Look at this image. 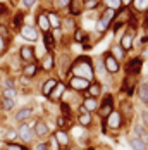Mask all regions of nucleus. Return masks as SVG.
Wrapping results in <instances>:
<instances>
[{
    "instance_id": "1",
    "label": "nucleus",
    "mask_w": 148,
    "mask_h": 150,
    "mask_svg": "<svg viewBox=\"0 0 148 150\" xmlns=\"http://www.w3.org/2000/svg\"><path fill=\"white\" fill-rule=\"evenodd\" d=\"M67 76H79L88 81H95L97 78H95V69H93V57L90 54L74 55Z\"/></svg>"
},
{
    "instance_id": "2",
    "label": "nucleus",
    "mask_w": 148,
    "mask_h": 150,
    "mask_svg": "<svg viewBox=\"0 0 148 150\" xmlns=\"http://www.w3.org/2000/svg\"><path fill=\"white\" fill-rule=\"evenodd\" d=\"M116 109H117V97H116V93L114 91H104V95L98 100V109H97L95 116H98V119L102 121L112 110H116Z\"/></svg>"
},
{
    "instance_id": "3",
    "label": "nucleus",
    "mask_w": 148,
    "mask_h": 150,
    "mask_svg": "<svg viewBox=\"0 0 148 150\" xmlns=\"http://www.w3.org/2000/svg\"><path fill=\"white\" fill-rule=\"evenodd\" d=\"M143 66H145V59L141 55H133L122 62V73L124 76L129 78H140L143 73Z\"/></svg>"
},
{
    "instance_id": "4",
    "label": "nucleus",
    "mask_w": 148,
    "mask_h": 150,
    "mask_svg": "<svg viewBox=\"0 0 148 150\" xmlns=\"http://www.w3.org/2000/svg\"><path fill=\"white\" fill-rule=\"evenodd\" d=\"M117 110L121 112V116H122V119L126 122V126H129L131 122H133L134 116H136V109H134L133 102L129 100V98H121L117 100Z\"/></svg>"
},
{
    "instance_id": "5",
    "label": "nucleus",
    "mask_w": 148,
    "mask_h": 150,
    "mask_svg": "<svg viewBox=\"0 0 148 150\" xmlns=\"http://www.w3.org/2000/svg\"><path fill=\"white\" fill-rule=\"evenodd\" d=\"M102 55V60H104V66H105V69H107V73H109V76H117L122 73V64L119 62L109 50H105L104 54H100Z\"/></svg>"
},
{
    "instance_id": "6",
    "label": "nucleus",
    "mask_w": 148,
    "mask_h": 150,
    "mask_svg": "<svg viewBox=\"0 0 148 150\" xmlns=\"http://www.w3.org/2000/svg\"><path fill=\"white\" fill-rule=\"evenodd\" d=\"M64 81H66V86H67V90L76 91V93H79V95H83L85 91L88 90L90 83H91V81L85 79V78H79V76H67Z\"/></svg>"
},
{
    "instance_id": "7",
    "label": "nucleus",
    "mask_w": 148,
    "mask_h": 150,
    "mask_svg": "<svg viewBox=\"0 0 148 150\" xmlns=\"http://www.w3.org/2000/svg\"><path fill=\"white\" fill-rule=\"evenodd\" d=\"M17 138L21 140V143H24V145H31V143H35V133H33V124H30V121H26V122H21V124H17Z\"/></svg>"
},
{
    "instance_id": "8",
    "label": "nucleus",
    "mask_w": 148,
    "mask_h": 150,
    "mask_svg": "<svg viewBox=\"0 0 148 150\" xmlns=\"http://www.w3.org/2000/svg\"><path fill=\"white\" fill-rule=\"evenodd\" d=\"M134 36H136V33L126 28V30L121 31V35L117 36V42H116V43H117L126 54H129L131 50H134Z\"/></svg>"
},
{
    "instance_id": "9",
    "label": "nucleus",
    "mask_w": 148,
    "mask_h": 150,
    "mask_svg": "<svg viewBox=\"0 0 148 150\" xmlns=\"http://www.w3.org/2000/svg\"><path fill=\"white\" fill-rule=\"evenodd\" d=\"M17 33L21 35V38H23V40L30 42L31 45H33V43H36V42L40 40V36H42V35H40V31H38V28H36L35 24H30V23H24Z\"/></svg>"
},
{
    "instance_id": "10",
    "label": "nucleus",
    "mask_w": 148,
    "mask_h": 150,
    "mask_svg": "<svg viewBox=\"0 0 148 150\" xmlns=\"http://www.w3.org/2000/svg\"><path fill=\"white\" fill-rule=\"evenodd\" d=\"M140 78H129V76H124L121 85H119V93L121 95H126V98H131L134 95V90H136V85H138Z\"/></svg>"
},
{
    "instance_id": "11",
    "label": "nucleus",
    "mask_w": 148,
    "mask_h": 150,
    "mask_svg": "<svg viewBox=\"0 0 148 150\" xmlns=\"http://www.w3.org/2000/svg\"><path fill=\"white\" fill-rule=\"evenodd\" d=\"M93 69H95V78L98 81H102V85L105 86V83H109V79H112V76H109L107 69L104 66V60H102V55H97L93 57Z\"/></svg>"
},
{
    "instance_id": "12",
    "label": "nucleus",
    "mask_w": 148,
    "mask_h": 150,
    "mask_svg": "<svg viewBox=\"0 0 148 150\" xmlns=\"http://www.w3.org/2000/svg\"><path fill=\"white\" fill-rule=\"evenodd\" d=\"M33 133H35V138L36 140H47L50 136V124L45 119H36L33 121Z\"/></svg>"
},
{
    "instance_id": "13",
    "label": "nucleus",
    "mask_w": 148,
    "mask_h": 150,
    "mask_svg": "<svg viewBox=\"0 0 148 150\" xmlns=\"http://www.w3.org/2000/svg\"><path fill=\"white\" fill-rule=\"evenodd\" d=\"M17 54H19V59L23 64H28V62H36V48L35 45H31V43H24V45L19 47V50H17Z\"/></svg>"
},
{
    "instance_id": "14",
    "label": "nucleus",
    "mask_w": 148,
    "mask_h": 150,
    "mask_svg": "<svg viewBox=\"0 0 148 150\" xmlns=\"http://www.w3.org/2000/svg\"><path fill=\"white\" fill-rule=\"evenodd\" d=\"M35 26L38 28L40 35L52 31V28H50V23H48V17H47V12H45L43 7H40V11L35 14Z\"/></svg>"
},
{
    "instance_id": "15",
    "label": "nucleus",
    "mask_w": 148,
    "mask_h": 150,
    "mask_svg": "<svg viewBox=\"0 0 148 150\" xmlns=\"http://www.w3.org/2000/svg\"><path fill=\"white\" fill-rule=\"evenodd\" d=\"M40 71L47 74H52L55 71V52H47L40 59Z\"/></svg>"
},
{
    "instance_id": "16",
    "label": "nucleus",
    "mask_w": 148,
    "mask_h": 150,
    "mask_svg": "<svg viewBox=\"0 0 148 150\" xmlns=\"http://www.w3.org/2000/svg\"><path fill=\"white\" fill-rule=\"evenodd\" d=\"M98 100H100V98L83 97L76 110H78V112H91V114H97V109H98Z\"/></svg>"
},
{
    "instance_id": "17",
    "label": "nucleus",
    "mask_w": 148,
    "mask_h": 150,
    "mask_svg": "<svg viewBox=\"0 0 148 150\" xmlns=\"http://www.w3.org/2000/svg\"><path fill=\"white\" fill-rule=\"evenodd\" d=\"M74 122L85 129H91L95 126V114L91 112H78V116L74 117Z\"/></svg>"
},
{
    "instance_id": "18",
    "label": "nucleus",
    "mask_w": 148,
    "mask_h": 150,
    "mask_svg": "<svg viewBox=\"0 0 148 150\" xmlns=\"http://www.w3.org/2000/svg\"><path fill=\"white\" fill-rule=\"evenodd\" d=\"M52 135L55 136V140L59 142V145L62 147V150H67L73 145V135L67 129H55Z\"/></svg>"
},
{
    "instance_id": "19",
    "label": "nucleus",
    "mask_w": 148,
    "mask_h": 150,
    "mask_svg": "<svg viewBox=\"0 0 148 150\" xmlns=\"http://www.w3.org/2000/svg\"><path fill=\"white\" fill-rule=\"evenodd\" d=\"M78 26H79V24H78V19H76V17L62 14V28H60V30L64 31V35H66L67 38H71V35L74 33V30H76Z\"/></svg>"
},
{
    "instance_id": "20",
    "label": "nucleus",
    "mask_w": 148,
    "mask_h": 150,
    "mask_svg": "<svg viewBox=\"0 0 148 150\" xmlns=\"http://www.w3.org/2000/svg\"><path fill=\"white\" fill-rule=\"evenodd\" d=\"M105 91V86L102 85V81H98V79H95V81H91L88 86V90L85 91L81 97H93V98H100L102 95H104Z\"/></svg>"
},
{
    "instance_id": "21",
    "label": "nucleus",
    "mask_w": 148,
    "mask_h": 150,
    "mask_svg": "<svg viewBox=\"0 0 148 150\" xmlns=\"http://www.w3.org/2000/svg\"><path fill=\"white\" fill-rule=\"evenodd\" d=\"M60 81V78L59 76H54V74H50L47 79H45L43 83H42V86H40V93L43 95L45 98H48V95L52 93V90L57 86V83Z\"/></svg>"
},
{
    "instance_id": "22",
    "label": "nucleus",
    "mask_w": 148,
    "mask_h": 150,
    "mask_svg": "<svg viewBox=\"0 0 148 150\" xmlns=\"http://www.w3.org/2000/svg\"><path fill=\"white\" fill-rule=\"evenodd\" d=\"M134 95L138 97V100L145 105V107H148V79L138 81L136 90H134Z\"/></svg>"
},
{
    "instance_id": "23",
    "label": "nucleus",
    "mask_w": 148,
    "mask_h": 150,
    "mask_svg": "<svg viewBox=\"0 0 148 150\" xmlns=\"http://www.w3.org/2000/svg\"><path fill=\"white\" fill-rule=\"evenodd\" d=\"M64 14H67V16H71V17L79 19L81 16L85 14V9H83V0H71Z\"/></svg>"
},
{
    "instance_id": "24",
    "label": "nucleus",
    "mask_w": 148,
    "mask_h": 150,
    "mask_svg": "<svg viewBox=\"0 0 148 150\" xmlns=\"http://www.w3.org/2000/svg\"><path fill=\"white\" fill-rule=\"evenodd\" d=\"M33 112H35V109H33L31 105H24V107L17 109V110L14 112V122L21 124V122H26V121H30V117L33 116Z\"/></svg>"
},
{
    "instance_id": "25",
    "label": "nucleus",
    "mask_w": 148,
    "mask_h": 150,
    "mask_svg": "<svg viewBox=\"0 0 148 150\" xmlns=\"http://www.w3.org/2000/svg\"><path fill=\"white\" fill-rule=\"evenodd\" d=\"M66 90H67V86H66V81L64 79H60L59 83H57V86L52 90V93L48 95V102H52V104H57V102H60V98L64 97V93H66Z\"/></svg>"
},
{
    "instance_id": "26",
    "label": "nucleus",
    "mask_w": 148,
    "mask_h": 150,
    "mask_svg": "<svg viewBox=\"0 0 148 150\" xmlns=\"http://www.w3.org/2000/svg\"><path fill=\"white\" fill-rule=\"evenodd\" d=\"M47 17H48V23H50V28L52 30H60L62 28V14L57 12L55 9H45Z\"/></svg>"
},
{
    "instance_id": "27",
    "label": "nucleus",
    "mask_w": 148,
    "mask_h": 150,
    "mask_svg": "<svg viewBox=\"0 0 148 150\" xmlns=\"http://www.w3.org/2000/svg\"><path fill=\"white\" fill-rule=\"evenodd\" d=\"M129 11L138 17H143L148 11V0H133L129 5Z\"/></svg>"
},
{
    "instance_id": "28",
    "label": "nucleus",
    "mask_w": 148,
    "mask_h": 150,
    "mask_svg": "<svg viewBox=\"0 0 148 150\" xmlns=\"http://www.w3.org/2000/svg\"><path fill=\"white\" fill-rule=\"evenodd\" d=\"M38 73H40V64H38V62H28V64H23V76H24V78L33 79V78H36Z\"/></svg>"
},
{
    "instance_id": "29",
    "label": "nucleus",
    "mask_w": 148,
    "mask_h": 150,
    "mask_svg": "<svg viewBox=\"0 0 148 150\" xmlns=\"http://www.w3.org/2000/svg\"><path fill=\"white\" fill-rule=\"evenodd\" d=\"M24 19H26V12L24 11H21V9L16 11L14 16H12V21H11V30L17 33V31L21 30V26L24 24Z\"/></svg>"
},
{
    "instance_id": "30",
    "label": "nucleus",
    "mask_w": 148,
    "mask_h": 150,
    "mask_svg": "<svg viewBox=\"0 0 148 150\" xmlns=\"http://www.w3.org/2000/svg\"><path fill=\"white\" fill-rule=\"evenodd\" d=\"M131 128H133V135L138 136L140 140H143L145 143H148V129L140 122V121H136V122H133L131 124Z\"/></svg>"
},
{
    "instance_id": "31",
    "label": "nucleus",
    "mask_w": 148,
    "mask_h": 150,
    "mask_svg": "<svg viewBox=\"0 0 148 150\" xmlns=\"http://www.w3.org/2000/svg\"><path fill=\"white\" fill-rule=\"evenodd\" d=\"M43 47H45V52H57V42H55V38L52 36V33L48 31V33H43Z\"/></svg>"
},
{
    "instance_id": "32",
    "label": "nucleus",
    "mask_w": 148,
    "mask_h": 150,
    "mask_svg": "<svg viewBox=\"0 0 148 150\" xmlns=\"http://www.w3.org/2000/svg\"><path fill=\"white\" fill-rule=\"evenodd\" d=\"M126 140H128V145L131 147V150H148L147 143H145L143 140H140L138 136L128 135V136H126Z\"/></svg>"
},
{
    "instance_id": "33",
    "label": "nucleus",
    "mask_w": 148,
    "mask_h": 150,
    "mask_svg": "<svg viewBox=\"0 0 148 150\" xmlns=\"http://www.w3.org/2000/svg\"><path fill=\"white\" fill-rule=\"evenodd\" d=\"M74 124V121H71V119H67V117H64V116H55V129H71Z\"/></svg>"
},
{
    "instance_id": "34",
    "label": "nucleus",
    "mask_w": 148,
    "mask_h": 150,
    "mask_svg": "<svg viewBox=\"0 0 148 150\" xmlns=\"http://www.w3.org/2000/svg\"><path fill=\"white\" fill-rule=\"evenodd\" d=\"M109 52H110V54H112V55H114V57H116L121 64L128 59V54H126V52H124V50H122L117 43H112V45H110V48H109Z\"/></svg>"
},
{
    "instance_id": "35",
    "label": "nucleus",
    "mask_w": 148,
    "mask_h": 150,
    "mask_svg": "<svg viewBox=\"0 0 148 150\" xmlns=\"http://www.w3.org/2000/svg\"><path fill=\"white\" fill-rule=\"evenodd\" d=\"M83 9H85V14L95 12V11L102 9V0H85L83 2Z\"/></svg>"
},
{
    "instance_id": "36",
    "label": "nucleus",
    "mask_w": 148,
    "mask_h": 150,
    "mask_svg": "<svg viewBox=\"0 0 148 150\" xmlns=\"http://www.w3.org/2000/svg\"><path fill=\"white\" fill-rule=\"evenodd\" d=\"M17 140H19V138H17V129H16V128H7L5 133H4L2 142H4V143H11V142H17Z\"/></svg>"
},
{
    "instance_id": "37",
    "label": "nucleus",
    "mask_w": 148,
    "mask_h": 150,
    "mask_svg": "<svg viewBox=\"0 0 148 150\" xmlns=\"http://www.w3.org/2000/svg\"><path fill=\"white\" fill-rule=\"evenodd\" d=\"M50 2H52V9H55L57 12H60V14H64L71 0H50Z\"/></svg>"
},
{
    "instance_id": "38",
    "label": "nucleus",
    "mask_w": 148,
    "mask_h": 150,
    "mask_svg": "<svg viewBox=\"0 0 148 150\" xmlns=\"http://www.w3.org/2000/svg\"><path fill=\"white\" fill-rule=\"evenodd\" d=\"M102 7L105 9H114V11H119L122 7V2L121 0H102Z\"/></svg>"
},
{
    "instance_id": "39",
    "label": "nucleus",
    "mask_w": 148,
    "mask_h": 150,
    "mask_svg": "<svg viewBox=\"0 0 148 150\" xmlns=\"http://www.w3.org/2000/svg\"><path fill=\"white\" fill-rule=\"evenodd\" d=\"M45 143H47V149L48 150H62V147L59 145V142L55 140V136L52 135V133H50V136L45 140Z\"/></svg>"
},
{
    "instance_id": "40",
    "label": "nucleus",
    "mask_w": 148,
    "mask_h": 150,
    "mask_svg": "<svg viewBox=\"0 0 148 150\" xmlns=\"http://www.w3.org/2000/svg\"><path fill=\"white\" fill-rule=\"evenodd\" d=\"M0 95H2V98H11V100H16V98H17V88H2Z\"/></svg>"
},
{
    "instance_id": "41",
    "label": "nucleus",
    "mask_w": 148,
    "mask_h": 150,
    "mask_svg": "<svg viewBox=\"0 0 148 150\" xmlns=\"http://www.w3.org/2000/svg\"><path fill=\"white\" fill-rule=\"evenodd\" d=\"M4 150H30L24 143L19 142H11V143H4Z\"/></svg>"
},
{
    "instance_id": "42",
    "label": "nucleus",
    "mask_w": 148,
    "mask_h": 150,
    "mask_svg": "<svg viewBox=\"0 0 148 150\" xmlns=\"http://www.w3.org/2000/svg\"><path fill=\"white\" fill-rule=\"evenodd\" d=\"M0 104H2V109H4L5 112H11V110L16 107V100H11V98H2V100H0Z\"/></svg>"
},
{
    "instance_id": "43",
    "label": "nucleus",
    "mask_w": 148,
    "mask_h": 150,
    "mask_svg": "<svg viewBox=\"0 0 148 150\" xmlns=\"http://www.w3.org/2000/svg\"><path fill=\"white\" fill-rule=\"evenodd\" d=\"M140 122L148 129V107H145V109L140 110Z\"/></svg>"
},
{
    "instance_id": "44",
    "label": "nucleus",
    "mask_w": 148,
    "mask_h": 150,
    "mask_svg": "<svg viewBox=\"0 0 148 150\" xmlns=\"http://www.w3.org/2000/svg\"><path fill=\"white\" fill-rule=\"evenodd\" d=\"M19 2H21V7H23L24 11H31L40 0H19Z\"/></svg>"
},
{
    "instance_id": "45",
    "label": "nucleus",
    "mask_w": 148,
    "mask_h": 150,
    "mask_svg": "<svg viewBox=\"0 0 148 150\" xmlns=\"http://www.w3.org/2000/svg\"><path fill=\"white\" fill-rule=\"evenodd\" d=\"M2 83H4V88H17V81L14 78H5Z\"/></svg>"
},
{
    "instance_id": "46",
    "label": "nucleus",
    "mask_w": 148,
    "mask_h": 150,
    "mask_svg": "<svg viewBox=\"0 0 148 150\" xmlns=\"http://www.w3.org/2000/svg\"><path fill=\"white\" fill-rule=\"evenodd\" d=\"M7 45H9V42L0 36V55H4V54L7 52Z\"/></svg>"
},
{
    "instance_id": "47",
    "label": "nucleus",
    "mask_w": 148,
    "mask_h": 150,
    "mask_svg": "<svg viewBox=\"0 0 148 150\" xmlns=\"http://www.w3.org/2000/svg\"><path fill=\"white\" fill-rule=\"evenodd\" d=\"M33 150H48V149H47V143H45V140H38V142L35 143Z\"/></svg>"
},
{
    "instance_id": "48",
    "label": "nucleus",
    "mask_w": 148,
    "mask_h": 150,
    "mask_svg": "<svg viewBox=\"0 0 148 150\" xmlns=\"http://www.w3.org/2000/svg\"><path fill=\"white\" fill-rule=\"evenodd\" d=\"M81 150H95L93 147H86V149H81Z\"/></svg>"
},
{
    "instance_id": "49",
    "label": "nucleus",
    "mask_w": 148,
    "mask_h": 150,
    "mask_svg": "<svg viewBox=\"0 0 148 150\" xmlns=\"http://www.w3.org/2000/svg\"><path fill=\"white\" fill-rule=\"evenodd\" d=\"M143 17H145V19H148V11H147V14L143 16Z\"/></svg>"
},
{
    "instance_id": "50",
    "label": "nucleus",
    "mask_w": 148,
    "mask_h": 150,
    "mask_svg": "<svg viewBox=\"0 0 148 150\" xmlns=\"http://www.w3.org/2000/svg\"><path fill=\"white\" fill-rule=\"evenodd\" d=\"M0 110H2V104H0Z\"/></svg>"
},
{
    "instance_id": "51",
    "label": "nucleus",
    "mask_w": 148,
    "mask_h": 150,
    "mask_svg": "<svg viewBox=\"0 0 148 150\" xmlns=\"http://www.w3.org/2000/svg\"><path fill=\"white\" fill-rule=\"evenodd\" d=\"M147 147H148V143H147Z\"/></svg>"
},
{
    "instance_id": "52",
    "label": "nucleus",
    "mask_w": 148,
    "mask_h": 150,
    "mask_svg": "<svg viewBox=\"0 0 148 150\" xmlns=\"http://www.w3.org/2000/svg\"><path fill=\"white\" fill-rule=\"evenodd\" d=\"M0 57H2V55H0Z\"/></svg>"
},
{
    "instance_id": "53",
    "label": "nucleus",
    "mask_w": 148,
    "mask_h": 150,
    "mask_svg": "<svg viewBox=\"0 0 148 150\" xmlns=\"http://www.w3.org/2000/svg\"><path fill=\"white\" fill-rule=\"evenodd\" d=\"M83 2H85V0H83Z\"/></svg>"
}]
</instances>
